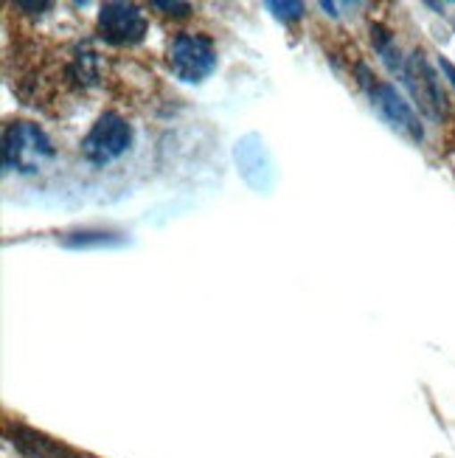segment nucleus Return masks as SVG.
<instances>
[{
  "instance_id": "4",
  "label": "nucleus",
  "mask_w": 455,
  "mask_h": 458,
  "mask_svg": "<svg viewBox=\"0 0 455 458\" xmlns=\"http://www.w3.org/2000/svg\"><path fill=\"white\" fill-rule=\"evenodd\" d=\"M402 79L425 115H430L433 122H442L444 113H447V96L442 90V82L436 79V71L430 68V63L425 59L422 51L410 54L405 59V68H402Z\"/></svg>"
},
{
  "instance_id": "7",
  "label": "nucleus",
  "mask_w": 455,
  "mask_h": 458,
  "mask_svg": "<svg viewBox=\"0 0 455 458\" xmlns=\"http://www.w3.org/2000/svg\"><path fill=\"white\" fill-rule=\"evenodd\" d=\"M12 442L17 445V450L29 455V458H63V447L54 445L48 436L43 433H34L29 428H17L14 436H12Z\"/></svg>"
},
{
  "instance_id": "2",
  "label": "nucleus",
  "mask_w": 455,
  "mask_h": 458,
  "mask_svg": "<svg viewBox=\"0 0 455 458\" xmlns=\"http://www.w3.org/2000/svg\"><path fill=\"white\" fill-rule=\"evenodd\" d=\"M169 68L181 82L197 85L216 71V51L211 37L181 31L169 43Z\"/></svg>"
},
{
  "instance_id": "5",
  "label": "nucleus",
  "mask_w": 455,
  "mask_h": 458,
  "mask_svg": "<svg viewBox=\"0 0 455 458\" xmlns=\"http://www.w3.org/2000/svg\"><path fill=\"white\" fill-rule=\"evenodd\" d=\"M98 34H102L107 43L113 46H135L141 43L149 23L147 14L138 9L135 4H122V0H113L105 4L98 12Z\"/></svg>"
},
{
  "instance_id": "6",
  "label": "nucleus",
  "mask_w": 455,
  "mask_h": 458,
  "mask_svg": "<svg viewBox=\"0 0 455 458\" xmlns=\"http://www.w3.org/2000/svg\"><path fill=\"white\" fill-rule=\"evenodd\" d=\"M368 90H371V98H374V105H377V110L388 118L393 127H397L400 132H405L408 138H413V141H422L425 130L419 124V115L413 113V107L400 96L397 88L374 79V82L368 85Z\"/></svg>"
},
{
  "instance_id": "10",
  "label": "nucleus",
  "mask_w": 455,
  "mask_h": 458,
  "mask_svg": "<svg viewBox=\"0 0 455 458\" xmlns=\"http://www.w3.org/2000/svg\"><path fill=\"white\" fill-rule=\"evenodd\" d=\"M155 9H161L164 14H174V17H186L191 14V6L189 4H166V0H152Z\"/></svg>"
},
{
  "instance_id": "11",
  "label": "nucleus",
  "mask_w": 455,
  "mask_h": 458,
  "mask_svg": "<svg viewBox=\"0 0 455 458\" xmlns=\"http://www.w3.org/2000/svg\"><path fill=\"white\" fill-rule=\"evenodd\" d=\"M439 65H442V71L447 73V79H450V85L455 88V65L450 63V59H442V63H439Z\"/></svg>"
},
{
  "instance_id": "3",
  "label": "nucleus",
  "mask_w": 455,
  "mask_h": 458,
  "mask_svg": "<svg viewBox=\"0 0 455 458\" xmlns=\"http://www.w3.org/2000/svg\"><path fill=\"white\" fill-rule=\"evenodd\" d=\"M132 144V130L118 113H102L96 118V124L82 141V155L90 164L105 166L115 157H122Z\"/></svg>"
},
{
  "instance_id": "1",
  "label": "nucleus",
  "mask_w": 455,
  "mask_h": 458,
  "mask_svg": "<svg viewBox=\"0 0 455 458\" xmlns=\"http://www.w3.org/2000/svg\"><path fill=\"white\" fill-rule=\"evenodd\" d=\"M54 157V144L34 122H9L4 127V166L6 172L34 174Z\"/></svg>"
},
{
  "instance_id": "9",
  "label": "nucleus",
  "mask_w": 455,
  "mask_h": 458,
  "mask_svg": "<svg viewBox=\"0 0 455 458\" xmlns=\"http://www.w3.org/2000/svg\"><path fill=\"white\" fill-rule=\"evenodd\" d=\"M107 242H118V239H113V233H102V231H85V233H73L65 239V245H71V248L107 245Z\"/></svg>"
},
{
  "instance_id": "8",
  "label": "nucleus",
  "mask_w": 455,
  "mask_h": 458,
  "mask_svg": "<svg viewBox=\"0 0 455 458\" xmlns=\"http://www.w3.org/2000/svg\"><path fill=\"white\" fill-rule=\"evenodd\" d=\"M267 9H270L275 17H279V20H284V23H292V20H301L304 12H307V6H304V4H295V0H287V4H282V0H270Z\"/></svg>"
}]
</instances>
